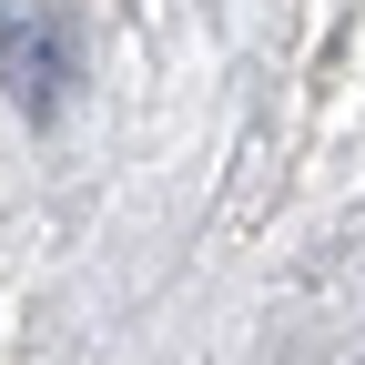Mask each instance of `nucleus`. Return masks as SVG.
Masks as SVG:
<instances>
[{
  "label": "nucleus",
  "mask_w": 365,
  "mask_h": 365,
  "mask_svg": "<svg viewBox=\"0 0 365 365\" xmlns=\"http://www.w3.org/2000/svg\"><path fill=\"white\" fill-rule=\"evenodd\" d=\"M0 71H11V91H21L31 112H51L61 81H71V41H61V21H0Z\"/></svg>",
  "instance_id": "nucleus-1"
}]
</instances>
